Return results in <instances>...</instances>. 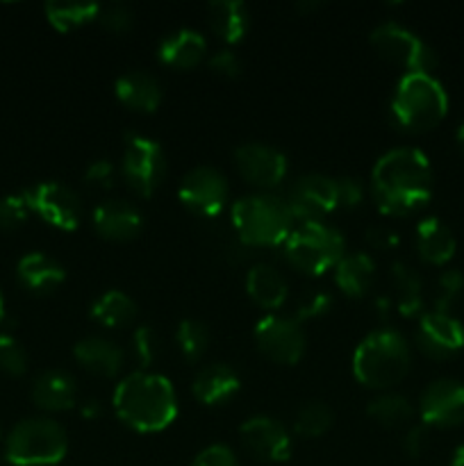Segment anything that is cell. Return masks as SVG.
<instances>
[{"mask_svg": "<svg viewBox=\"0 0 464 466\" xmlns=\"http://www.w3.org/2000/svg\"><path fill=\"white\" fill-rule=\"evenodd\" d=\"M417 346L432 360L453 358L464 349V326L449 312H428L419 321Z\"/></svg>", "mask_w": 464, "mask_h": 466, "instance_id": "17", "label": "cell"}, {"mask_svg": "<svg viewBox=\"0 0 464 466\" xmlns=\"http://www.w3.org/2000/svg\"><path fill=\"white\" fill-rule=\"evenodd\" d=\"M458 146H459V150H462V155H464V123L458 127Z\"/></svg>", "mask_w": 464, "mask_h": 466, "instance_id": "49", "label": "cell"}, {"mask_svg": "<svg viewBox=\"0 0 464 466\" xmlns=\"http://www.w3.org/2000/svg\"><path fill=\"white\" fill-rule=\"evenodd\" d=\"M176 339L187 362H198L209 346V330L203 321H198V319H185V321L177 326Z\"/></svg>", "mask_w": 464, "mask_h": 466, "instance_id": "33", "label": "cell"}, {"mask_svg": "<svg viewBox=\"0 0 464 466\" xmlns=\"http://www.w3.org/2000/svg\"><path fill=\"white\" fill-rule=\"evenodd\" d=\"M235 162L241 177L255 187H277L287 173V157L277 148L259 141L241 144L235 150Z\"/></svg>", "mask_w": 464, "mask_h": 466, "instance_id": "15", "label": "cell"}, {"mask_svg": "<svg viewBox=\"0 0 464 466\" xmlns=\"http://www.w3.org/2000/svg\"><path fill=\"white\" fill-rule=\"evenodd\" d=\"M367 239L368 244L376 246L378 250H387V248H394L398 244V235L394 230H389L387 226H371L367 230Z\"/></svg>", "mask_w": 464, "mask_h": 466, "instance_id": "45", "label": "cell"}, {"mask_svg": "<svg viewBox=\"0 0 464 466\" xmlns=\"http://www.w3.org/2000/svg\"><path fill=\"white\" fill-rule=\"evenodd\" d=\"M371 189L380 212L391 217L417 212L432 196L430 159L409 146L387 150L371 171Z\"/></svg>", "mask_w": 464, "mask_h": 466, "instance_id": "1", "label": "cell"}, {"mask_svg": "<svg viewBox=\"0 0 464 466\" xmlns=\"http://www.w3.org/2000/svg\"><path fill=\"white\" fill-rule=\"evenodd\" d=\"M423 426L455 428L464 423V385L450 378L430 382L419 399Z\"/></svg>", "mask_w": 464, "mask_h": 466, "instance_id": "14", "label": "cell"}, {"mask_svg": "<svg viewBox=\"0 0 464 466\" xmlns=\"http://www.w3.org/2000/svg\"><path fill=\"white\" fill-rule=\"evenodd\" d=\"M246 449L262 462H285L291 455V437L280 421L271 417L246 419L239 428Z\"/></svg>", "mask_w": 464, "mask_h": 466, "instance_id": "16", "label": "cell"}, {"mask_svg": "<svg viewBox=\"0 0 464 466\" xmlns=\"http://www.w3.org/2000/svg\"><path fill=\"white\" fill-rule=\"evenodd\" d=\"M18 280L25 289L35 291V294H50L57 289L66 278L62 264L57 259L48 258L45 253H27L18 259L16 264Z\"/></svg>", "mask_w": 464, "mask_h": 466, "instance_id": "26", "label": "cell"}, {"mask_svg": "<svg viewBox=\"0 0 464 466\" xmlns=\"http://www.w3.org/2000/svg\"><path fill=\"white\" fill-rule=\"evenodd\" d=\"M414 241H417L419 258L428 264H437V267L449 262L458 248L450 228L437 217H426L417 223Z\"/></svg>", "mask_w": 464, "mask_h": 466, "instance_id": "21", "label": "cell"}, {"mask_svg": "<svg viewBox=\"0 0 464 466\" xmlns=\"http://www.w3.org/2000/svg\"><path fill=\"white\" fill-rule=\"evenodd\" d=\"M464 289V276L455 268L444 271L437 280V291H435V312H449L453 308L455 300L462 296Z\"/></svg>", "mask_w": 464, "mask_h": 466, "instance_id": "36", "label": "cell"}, {"mask_svg": "<svg viewBox=\"0 0 464 466\" xmlns=\"http://www.w3.org/2000/svg\"><path fill=\"white\" fill-rule=\"evenodd\" d=\"M98 21L109 32H127L132 27V21H135V14L126 3H112L100 7Z\"/></svg>", "mask_w": 464, "mask_h": 466, "instance_id": "38", "label": "cell"}, {"mask_svg": "<svg viewBox=\"0 0 464 466\" xmlns=\"http://www.w3.org/2000/svg\"><path fill=\"white\" fill-rule=\"evenodd\" d=\"M86 187L96 191H107L114 187V180H116V168L109 159H98V162H91L86 167L85 176H82Z\"/></svg>", "mask_w": 464, "mask_h": 466, "instance_id": "40", "label": "cell"}, {"mask_svg": "<svg viewBox=\"0 0 464 466\" xmlns=\"http://www.w3.org/2000/svg\"><path fill=\"white\" fill-rule=\"evenodd\" d=\"M5 321V300H3V294H0V323Z\"/></svg>", "mask_w": 464, "mask_h": 466, "instance_id": "50", "label": "cell"}, {"mask_svg": "<svg viewBox=\"0 0 464 466\" xmlns=\"http://www.w3.org/2000/svg\"><path fill=\"white\" fill-rule=\"evenodd\" d=\"M123 177L139 196H153L166 176L162 146L146 135H127L123 148Z\"/></svg>", "mask_w": 464, "mask_h": 466, "instance_id": "9", "label": "cell"}, {"mask_svg": "<svg viewBox=\"0 0 464 466\" xmlns=\"http://www.w3.org/2000/svg\"><path fill=\"white\" fill-rule=\"evenodd\" d=\"M232 226L246 246H280L294 230V217L282 198L271 194L244 196L232 205Z\"/></svg>", "mask_w": 464, "mask_h": 466, "instance_id": "4", "label": "cell"}, {"mask_svg": "<svg viewBox=\"0 0 464 466\" xmlns=\"http://www.w3.org/2000/svg\"><path fill=\"white\" fill-rule=\"evenodd\" d=\"M367 414L373 421L380 423V426L396 428L403 426V423H408L412 419L414 408L403 394H382L368 400Z\"/></svg>", "mask_w": 464, "mask_h": 466, "instance_id": "32", "label": "cell"}, {"mask_svg": "<svg viewBox=\"0 0 464 466\" xmlns=\"http://www.w3.org/2000/svg\"><path fill=\"white\" fill-rule=\"evenodd\" d=\"M209 68L217 71L218 76L237 77L241 73V59L239 55L232 53V50H217V53L209 57Z\"/></svg>", "mask_w": 464, "mask_h": 466, "instance_id": "42", "label": "cell"}, {"mask_svg": "<svg viewBox=\"0 0 464 466\" xmlns=\"http://www.w3.org/2000/svg\"><path fill=\"white\" fill-rule=\"evenodd\" d=\"M428 441H430V435H428V426H414L409 428L408 435L403 440V449L409 458H419L423 451L428 449Z\"/></svg>", "mask_w": 464, "mask_h": 466, "instance_id": "44", "label": "cell"}, {"mask_svg": "<svg viewBox=\"0 0 464 466\" xmlns=\"http://www.w3.org/2000/svg\"><path fill=\"white\" fill-rule=\"evenodd\" d=\"M227 194H230V187H227L226 176L212 167H196L187 171L177 189L182 205L198 217L221 214L227 203Z\"/></svg>", "mask_w": 464, "mask_h": 466, "instance_id": "13", "label": "cell"}, {"mask_svg": "<svg viewBox=\"0 0 464 466\" xmlns=\"http://www.w3.org/2000/svg\"><path fill=\"white\" fill-rule=\"evenodd\" d=\"M255 344L277 364H296L305 353V332L298 319L268 314L255 328Z\"/></svg>", "mask_w": 464, "mask_h": 466, "instance_id": "12", "label": "cell"}, {"mask_svg": "<svg viewBox=\"0 0 464 466\" xmlns=\"http://www.w3.org/2000/svg\"><path fill=\"white\" fill-rule=\"evenodd\" d=\"M73 355H76L77 362H80L86 371L94 373V376L114 378L118 376L123 369L121 346L98 335L85 337V339L77 341L76 349H73Z\"/></svg>", "mask_w": 464, "mask_h": 466, "instance_id": "19", "label": "cell"}, {"mask_svg": "<svg viewBox=\"0 0 464 466\" xmlns=\"http://www.w3.org/2000/svg\"><path fill=\"white\" fill-rule=\"evenodd\" d=\"M205 53H207V41L191 27H180L166 35L157 48V57L173 68L196 66L205 57Z\"/></svg>", "mask_w": 464, "mask_h": 466, "instance_id": "23", "label": "cell"}, {"mask_svg": "<svg viewBox=\"0 0 464 466\" xmlns=\"http://www.w3.org/2000/svg\"><path fill=\"white\" fill-rule=\"evenodd\" d=\"M194 466H241L237 455L232 453V449H227L226 444H214L207 446L205 451H200L196 455Z\"/></svg>", "mask_w": 464, "mask_h": 466, "instance_id": "41", "label": "cell"}, {"mask_svg": "<svg viewBox=\"0 0 464 466\" xmlns=\"http://www.w3.org/2000/svg\"><path fill=\"white\" fill-rule=\"evenodd\" d=\"M239 387V376L230 367H226V364H209V367L200 369L196 373L191 391H194V396L200 403L223 405L230 399H235Z\"/></svg>", "mask_w": 464, "mask_h": 466, "instance_id": "22", "label": "cell"}, {"mask_svg": "<svg viewBox=\"0 0 464 466\" xmlns=\"http://www.w3.org/2000/svg\"><path fill=\"white\" fill-rule=\"evenodd\" d=\"M32 400L45 412H66L77 403V385L64 371H44L32 385Z\"/></svg>", "mask_w": 464, "mask_h": 466, "instance_id": "20", "label": "cell"}, {"mask_svg": "<svg viewBox=\"0 0 464 466\" xmlns=\"http://www.w3.org/2000/svg\"><path fill=\"white\" fill-rule=\"evenodd\" d=\"M450 466H464V446H459V449L455 451L453 460H450Z\"/></svg>", "mask_w": 464, "mask_h": 466, "instance_id": "48", "label": "cell"}, {"mask_svg": "<svg viewBox=\"0 0 464 466\" xmlns=\"http://www.w3.org/2000/svg\"><path fill=\"white\" fill-rule=\"evenodd\" d=\"M246 291L259 308L277 309L287 300L289 285H287V278L273 264L257 262L250 267L248 276H246Z\"/></svg>", "mask_w": 464, "mask_h": 466, "instance_id": "25", "label": "cell"}, {"mask_svg": "<svg viewBox=\"0 0 464 466\" xmlns=\"http://www.w3.org/2000/svg\"><path fill=\"white\" fill-rule=\"evenodd\" d=\"M80 410H82V417H85V419H96L100 414V405H98V400H96V399L85 400Z\"/></svg>", "mask_w": 464, "mask_h": 466, "instance_id": "47", "label": "cell"}, {"mask_svg": "<svg viewBox=\"0 0 464 466\" xmlns=\"http://www.w3.org/2000/svg\"><path fill=\"white\" fill-rule=\"evenodd\" d=\"M144 218L141 212L127 200H103L94 209V228L98 235L112 241H127L139 235Z\"/></svg>", "mask_w": 464, "mask_h": 466, "instance_id": "18", "label": "cell"}, {"mask_svg": "<svg viewBox=\"0 0 464 466\" xmlns=\"http://www.w3.org/2000/svg\"><path fill=\"white\" fill-rule=\"evenodd\" d=\"M391 282H394V305L403 317H417L423 308V282L421 276L409 264H391Z\"/></svg>", "mask_w": 464, "mask_h": 466, "instance_id": "29", "label": "cell"}, {"mask_svg": "<svg viewBox=\"0 0 464 466\" xmlns=\"http://www.w3.org/2000/svg\"><path fill=\"white\" fill-rule=\"evenodd\" d=\"M287 208H289L294 221L314 223L321 221L330 212L339 208L337 198V177L323 176V173H308L300 176L287 194Z\"/></svg>", "mask_w": 464, "mask_h": 466, "instance_id": "11", "label": "cell"}, {"mask_svg": "<svg viewBox=\"0 0 464 466\" xmlns=\"http://www.w3.org/2000/svg\"><path fill=\"white\" fill-rule=\"evenodd\" d=\"M285 258L298 271L309 276H321L339 264L344 258V237L323 221L300 223L291 230L285 244Z\"/></svg>", "mask_w": 464, "mask_h": 466, "instance_id": "7", "label": "cell"}, {"mask_svg": "<svg viewBox=\"0 0 464 466\" xmlns=\"http://www.w3.org/2000/svg\"><path fill=\"white\" fill-rule=\"evenodd\" d=\"M27 214H30V208H27L25 196H3V198H0V232L14 230V228H18L21 223H25Z\"/></svg>", "mask_w": 464, "mask_h": 466, "instance_id": "37", "label": "cell"}, {"mask_svg": "<svg viewBox=\"0 0 464 466\" xmlns=\"http://www.w3.org/2000/svg\"><path fill=\"white\" fill-rule=\"evenodd\" d=\"M114 94L126 107L136 112H153L162 103V86L146 71H127L118 76Z\"/></svg>", "mask_w": 464, "mask_h": 466, "instance_id": "24", "label": "cell"}, {"mask_svg": "<svg viewBox=\"0 0 464 466\" xmlns=\"http://www.w3.org/2000/svg\"><path fill=\"white\" fill-rule=\"evenodd\" d=\"M371 44L380 57L403 66L405 73H432V68L437 66L435 50L419 39L412 30L394 21H385L373 27Z\"/></svg>", "mask_w": 464, "mask_h": 466, "instance_id": "8", "label": "cell"}, {"mask_svg": "<svg viewBox=\"0 0 464 466\" xmlns=\"http://www.w3.org/2000/svg\"><path fill=\"white\" fill-rule=\"evenodd\" d=\"M207 12L212 30L226 44H237L248 32L250 14L241 0H217V3H209Z\"/></svg>", "mask_w": 464, "mask_h": 466, "instance_id": "28", "label": "cell"}, {"mask_svg": "<svg viewBox=\"0 0 464 466\" xmlns=\"http://www.w3.org/2000/svg\"><path fill=\"white\" fill-rule=\"evenodd\" d=\"M100 14L98 3H45V16L59 32L76 30Z\"/></svg>", "mask_w": 464, "mask_h": 466, "instance_id": "31", "label": "cell"}, {"mask_svg": "<svg viewBox=\"0 0 464 466\" xmlns=\"http://www.w3.org/2000/svg\"><path fill=\"white\" fill-rule=\"evenodd\" d=\"M412 350L405 337L391 328H380L364 337L353 355V376L371 390L394 387L408 376Z\"/></svg>", "mask_w": 464, "mask_h": 466, "instance_id": "3", "label": "cell"}, {"mask_svg": "<svg viewBox=\"0 0 464 466\" xmlns=\"http://www.w3.org/2000/svg\"><path fill=\"white\" fill-rule=\"evenodd\" d=\"M136 317V303L121 289H109L94 300L91 319L105 328L130 326Z\"/></svg>", "mask_w": 464, "mask_h": 466, "instance_id": "30", "label": "cell"}, {"mask_svg": "<svg viewBox=\"0 0 464 466\" xmlns=\"http://www.w3.org/2000/svg\"><path fill=\"white\" fill-rule=\"evenodd\" d=\"M132 344H135V355L136 360H139L141 367H150V364L155 362V358H157V332L153 330L150 326H139L135 330V335H132Z\"/></svg>", "mask_w": 464, "mask_h": 466, "instance_id": "39", "label": "cell"}, {"mask_svg": "<svg viewBox=\"0 0 464 466\" xmlns=\"http://www.w3.org/2000/svg\"><path fill=\"white\" fill-rule=\"evenodd\" d=\"M68 451L66 431L45 417L23 419L5 441V460L14 466H53Z\"/></svg>", "mask_w": 464, "mask_h": 466, "instance_id": "6", "label": "cell"}, {"mask_svg": "<svg viewBox=\"0 0 464 466\" xmlns=\"http://www.w3.org/2000/svg\"><path fill=\"white\" fill-rule=\"evenodd\" d=\"M376 280V262L368 253H348L335 267V282L346 296L359 299Z\"/></svg>", "mask_w": 464, "mask_h": 466, "instance_id": "27", "label": "cell"}, {"mask_svg": "<svg viewBox=\"0 0 464 466\" xmlns=\"http://www.w3.org/2000/svg\"><path fill=\"white\" fill-rule=\"evenodd\" d=\"M332 410L328 408L321 400H312V403H305L303 408L296 412L294 419V431L300 437H321L323 432L330 431L332 426Z\"/></svg>", "mask_w": 464, "mask_h": 466, "instance_id": "34", "label": "cell"}, {"mask_svg": "<svg viewBox=\"0 0 464 466\" xmlns=\"http://www.w3.org/2000/svg\"><path fill=\"white\" fill-rule=\"evenodd\" d=\"M449 109V96L432 73H403L391 98V114L400 127H435Z\"/></svg>", "mask_w": 464, "mask_h": 466, "instance_id": "5", "label": "cell"}, {"mask_svg": "<svg viewBox=\"0 0 464 466\" xmlns=\"http://www.w3.org/2000/svg\"><path fill=\"white\" fill-rule=\"evenodd\" d=\"M337 198H339V208H355L364 198L362 185L355 177H339L337 180Z\"/></svg>", "mask_w": 464, "mask_h": 466, "instance_id": "43", "label": "cell"}, {"mask_svg": "<svg viewBox=\"0 0 464 466\" xmlns=\"http://www.w3.org/2000/svg\"><path fill=\"white\" fill-rule=\"evenodd\" d=\"M116 417L136 432H159L177 417L171 380L159 373L135 371L123 378L112 396Z\"/></svg>", "mask_w": 464, "mask_h": 466, "instance_id": "2", "label": "cell"}, {"mask_svg": "<svg viewBox=\"0 0 464 466\" xmlns=\"http://www.w3.org/2000/svg\"><path fill=\"white\" fill-rule=\"evenodd\" d=\"M330 296L328 294H314L312 299L308 300L305 305H300V312H298V321L300 319H312V317H318V314L328 312V308H330Z\"/></svg>", "mask_w": 464, "mask_h": 466, "instance_id": "46", "label": "cell"}, {"mask_svg": "<svg viewBox=\"0 0 464 466\" xmlns=\"http://www.w3.org/2000/svg\"><path fill=\"white\" fill-rule=\"evenodd\" d=\"M32 214L59 230H76L82 221V200L62 182H39L23 191Z\"/></svg>", "mask_w": 464, "mask_h": 466, "instance_id": "10", "label": "cell"}, {"mask_svg": "<svg viewBox=\"0 0 464 466\" xmlns=\"http://www.w3.org/2000/svg\"><path fill=\"white\" fill-rule=\"evenodd\" d=\"M0 371L7 376H23L27 371V353L12 335H0Z\"/></svg>", "mask_w": 464, "mask_h": 466, "instance_id": "35", "label": "cell"}]
</instances>
